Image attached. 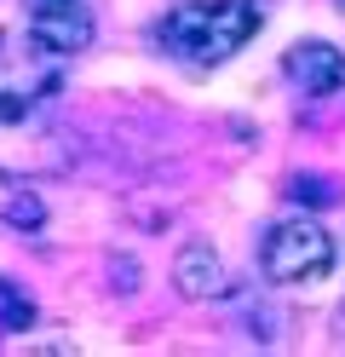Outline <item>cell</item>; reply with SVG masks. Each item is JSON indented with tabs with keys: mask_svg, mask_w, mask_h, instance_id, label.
<instances>
[{
	"mask_svg": "<svg viewBox=\"0 0 345 357\" xmlns=\"http://www.w3.org/2000/svg\"><path fill=\"white\" fill-rule=\"evenodd\" d=\"M6 225H12V231H29V236H35V231H46V202H40V196H35L29 185H23V190L12 196V208H6Z\"/></svg>",
	"mask_w": 345,
	"mask_h": 357,
	"instance_id": "obj_7",
	"label": "cell"
},
{
	"mask_svg": "<svg viewBox=\"0 0 345 357\" xmlns=\"http://www.w3.org/2000/svg\"><path fill=\"white\" fill-rule=\"evenodd\" d=\"M173 288H178L184 300H219L224 288H230L224 259H219L213 242H184V248H178V259H173Z\"/></svg>",
	"mask_w": 345,
	"mask_h": 357,
	"instance_id": "obj_5",
	"label": "cell"
},
{
	"mask_svg": "<svg viewBox=\"0 0 345 357\" xmlns=\"http://www.w3.org/2000/svg\"><path fill=\"white\" fill-rule=\"evenodd\" d=\"M35 317H40V311H35V300L23 294L17 282H6V277H0V334H23V328H35Z\"/></svg>",
	"mask_w": 345,
	"mask_h": 357,
	"instance_id": "obj_6",
	"label": "cell"
},
{
	"mask_svg": "<svg viewBox=\"0 0 345 357\" xmlns=\"http://www.w3.org/2000/svg\"><path fill=\"white\" fill-rule=\"evenodd\" d=\"M334 265V236L322 231V219L299 213V219H276L259 242V271L276 288H299V282H316L328 277Z\"/></svg>",
	"mask_w": 345,
	"mask_h": 357,
	"instance_id": "obj_2",
	"label": "cell"
},
{
	"mask_svg": "<svg viewBox=\"0 0 345 357\" xmlns=\"http://www.w3.org/2000/svg\"><path fill=\"white\" fill-rule=\"evenodd\" d=\"M282 75L299 86V93H316V98H328L345 86V52L328 47V40H299V47L282 52Z\"/></svg>",
	"mask_w": 345,
	"mask_h": 357,
	"instance_id": "obj_3",
	"label": "cell"
},
{
	"mask_svg": "<svg viewBox=\"0 0 345 357\" xmlns=\"http://www.w3.org/2000/svg\"><path fill=\"white\" fill-rule=\"evenodd\" d=\"M253 35H259V0H184L161 24L167 52H178L184 63H201V70L236 58Z\"/></svg>",
	"mask_w": 345,
	"mask_h": 357,
	"instance_id": "obj_1",
	"label": "cell"
},
{
	"mask_svg": "<svg viewBox=\"0 0 345 357\" xmlns=\"http://www.w3.org/2000/svg\"><path fill=\"white\" fill-rule=\"evenodd\" d=\"M35 6H81V0H35Z\"/></svg>",
	"mask_w": 345,
	"mask_h": 357,
	"instance_id": "obj_10",
	"label": "cell"
},
{
	"mask_svg": "<svg viewBox=\"0 0 345 357\" xmlns=\"http://www.w3.org/2000/svg\"><path fill=\"white\" fill-rule=\"evenodd\" d=\"M23 185H17V178L12 173H0V219H6V208H12V196H17Z\"/></svg>",
	"mask_w": 345,
	"mask_h": 357,
	"instance_id": "obj_9",
	"label": "cell"
},
{
	"mask_svg": "<svg viewBox=\"0 0 345 357\" xmlns=\"http://www.w3.org/2000/svg\"><path fill=\"white\" fill-rule=\"evenodd\" d=\"M339 6H345V0H339Z\"/></svg>",
	"mask_w": 345,
	"mask_h": 357,
	"instance_id": "obj_11",
	"label": "cell"
},
{
	"mask_svg": "<svg viewBox=\"0 0 345 357\" xmlns=\"http://www.w3.org/2000/svg\"><path fill=\"white\" fill-rule=\"evenodd\" d=\"M92 40V17L81 6H35L29 17V47L52 52V58H69Z\"/></svg>",
	"mask_w": 345,
	"mask_h": 357,
	"instance_id": "obj_4",
	"label": "cell"
},
{
	"mask_svg": "<svg viewBox=\"0 0 345 357\" xmlns=\"http://www.w3.org/2000/svg\"><path fill=\"white\" fill-rule=\"evenodd\" d=\"M293 196H311V202H334V185H316V178H293Z\"/></svg>",
	"mask_w": 345,
	"mask_h": 357,
	"instance_id": "obj_8",
	"label": "cell"
}]
</instances>
